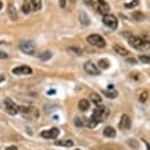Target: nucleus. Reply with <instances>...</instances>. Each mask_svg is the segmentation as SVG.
Returning a JSON list of instances; mask_svg holds the SVG:
<instances>
[{
    "label": "nucleus",
    "mask_w": 150,
    "mask_h": 150,
    "mask_svg": "<svg viewBox=\"0 0 150 150\" xmlns=\"http://www.w3.org/2000/svg\"><path fill=\"white\" fill-rule=\"evenodd\" d=\"M138 4H139L138 0H132V1H130V3L124 4V7H126V8H134V7H137Z\"/></svg>",
    "instance_id": "25"
},
{
    "label": "nucleus",
    "mask_w": 150,
    "mask_h": 150,
    "mask_svg": "<svg viewBox=\"0 0 150 150\" xmlns=\"http://www.w3.org/2000/svg\"><path fill=\"white\" fill-rule=\"evenodd\" d=\"M115 52H116V53H119V55H122V56H128V53H130L126 48L120 47V45H115Z\"/></svg>",
    "instance_id": "18"
},
{
    "label": "nucleus",
    "mask_w": 150,
    "mask_h": 150,
    "mask_svg": "<svg viewBox=\"0 0 150 150\" xmlns=\"http://www.w3.org/2000/svg\"><path fill=\"white\" fill-rule=\"evenodd\" d=\"M75 124L76 126H83V117H75Z\"/></svg>",
    "instance_id": "30"
},
{
    "label": "nucleus",
    "mask_w": 150,
    "mask_h": 150,
    "mask_svg": "<svg viewBox=\"0 0 150 150\" xmlns=\"http://www.w3.org/2000/svg\"><path fill=\"white\" fill-rule=\"evenodd\" d=\"M98 68H101V70H107V68H109V62H108L107 59H100Z\"/></svg>",
    "instance_id": "20"
},
{
    "label": "nucleus",
    "mask_w": 150,
    "mask_h": 150,
    "mask_svg": "<svg viewBox=\"0 0 150 150\" xmlns=\"http://www.w3.org/2000/svg\"><path fill=\"white\" fill-rule=\"evenodd\" d=\"M59 134H60V130L56 128V127H53V128H49V130H47V131H42V132H41V137H42V138H47V139H56L59 137Z\"/></svg>",
    "instance_id": "9"
},
{
    "label": "nucleus",
    "mask_w": 150,
    "mask_h": 150,
    "mask_svg": "<svg viewBox=\"0 0 150 150\" xmlns=\"http://www.w3.org/2000/svg\"><path fill=\"white\" fill-rule=\"evenodd\" d=\"M51 56H52L51 52H44V55H41V60H48V59H51Z\"/></svg>",
    "instance_id": "28"
},
{
    "label": "nucleus",
    "mask_w": 150,
    "mask_h": 150,
    "mask_svg": "<svg viewBox=\"0 0 150 150\" xmlns=\"http://www.w3.org/2000/svg\"><path fill=\"white\" fill-rule=\"evenodd\" d=\"M128 42H130L131 47L137 48V49H143L145 47H147V45H149L147 42H145V40H142L141 37H137V36H130Z\"/></svg>",
    "instance_id": "5"
},
{
    "label": "nucleus",
    "mask_w": 150,
    "mask_h": 150,
    "mask_svg": "<svg viewBox=\"0 0 150 150\" xmlns=\"http://www.w3.org/2000/svg\"><path fill=\"white\" fill-rule=\"evenodd\" d=\"M139 60H141L142 63H146V64H149V62H150L149 56H143V55H141V56H139Z\"/></svg>",
    "instance_id": "29"
},
{
    "label": "nucleus",
    "mask_w": 150,
    "mask_h": 150,
    "mask_svg": "<svg viewBox=\"0 0 150 150\" xmlns=\"http://www.w3.org/2000/svg\"><path fill=\"white\" fill-rule=\"evenodd\" d=\"M56 146H64V147H72L74 146V141L71 139H63V141H56Z\"/></svg>",
    "instance_id": "14"
},
{
    "label": "nucleus",
    "mask_w": 150,
    "mask_h": 150,
    "mask_svg": "<svg viewBox=\"0 0 150 150\" xmlns=\"http://www.w3.org/2000/svg\"><path fill=\"white\" fill-rule=\"evenodd\" d=\"M66 3H67V0H59L60 8H64V7H66Z\"/></svg>",
    "instance_id": "32"
},
{
    "label": "nucleus",
    "mask_w": 150,
    "mask_h": 150,
    "mask_svg": "<svg viewBox=\"0 0 150 150\" xmlns=\"http://www.w3.org/2000/svg\"><path fill=\"white\" fill-rule=\"evenodd\" d=\"M4 79H6V78H4V75H3V74H0V82H3Z\"/></svg>",
    "instance_id": "36"
},
{
    "label": "nucleus",
    "mask_w": 150,
    "mask_h": 150,
    "mask_svg": "<svg viewBox=\"0 0 150 150\" xmlns=\"http://www.w3.org/2000/svg\"><path fill=\"white\" fill-rule=\"evenodd\" d=\"M18 112H21L23 116H26L28 119H32V120L38 119V115H40L38 111L33 107H18Z\"/></svg>",
    "instance_id": "3"
},
{
    "label": "nucleus",
    "mask_w": 150,
    "mask_h": 150,
    "mask_svg": "<svg viewBox=\"0 0 150 150\" xmlns=\"http://www.w3.org/2000/svg\"><path fill=\"white\" fill-rule=\"evenodd\" d=\"M83 68H85V71H86L87 74H90V75H98L100 74V68L97 67L94 63H91V62H86L85 66H83Z\"/></svg>",
    "instance_id": "10"
},
{
    "label": "nucleus",
    "mask_w": 150,
    "mask_h": 150,
    "mask_svg": "<svg viewBox=\"0 0 150 150\" xmlns=\"http://www.w3.org/2000/svg\"><path fill=\"white\" fill-rule=\"evenodd\" d=\"M131 127V119L128 117V115H123L120 117V123H119V128L120 130H130Z\"/></svg>",
    "instance_id": "12"
},
{
    "label": "nucleus",
    "mask_w": 150,
    "mask_h": 150,
    "mask_svg": "<svg viewBox=\"0 0 150 150\" xmlns=\"http://www.w3.org/2000/svg\"><path fill=\"white\" fill-rule=\"evenodd\" d=\"M1 7H3V3H1V1H0V10H1Z\"/></svg>",
    "instance_id": "37"
},
{
    "label": "nucleus",
    "mask_w": 150,
    "mask_h": 150,
    "mask_svg": "<svg viewBox=\"0 0 150 150\" xmlns=\"http://www.w3.org/2000/svg\"><path fill=\"white\" fill-rule=\"evenodd\" d=\"M90 100L97 105H101V96H98L97 93H90Z\"/></svg>",
    "instance_id": "19"
},
{
    "label": "nucleus",
    "mask_w": 150,
    "mask_h": 150,
    "mask_svg": "<svg viewBox=\"0 0 150 150\" xmlns=\"http://www.w3.org/2000/svg\"><path fill=\"white\" fill-rule=\"evenodd\" d=\"M132 18L137 19V21H139V22H142V21L146 19V15L142 14V12H134V14H132Z\"/></svg>",
    "instance_id": "22"
},
{
    "label": "nucleus",
    "mask_w": 150,
    "mask_h": 150,
    "mask_svg": "<svg viewBox=\"0 0 150 150\" xmlns=\"http://www.w3.org/2000/svg\"><path fill=\"white\" fill-rule=\"evenodd\" d=\"M22 12H23V14H26V15H28V14H30V4H29L28 1H25V3L22 4Z\"/></svg>",
    "instance_id": "24"
},
{
    "label": "nucleus",
    "mask_w": 150,
    "mask_h": 150,
    "mask_svg": "<svg viewBox=\"0 0 150 150\" xmlns=\"http://www.w3.org/2000/svg\"><path fill=\"white\" fill-rule=\"evenodd\" d=\"M78 108L82 112H85V111H87V109L90 108V103H89L87 100H81V101L78 103Z\"/></svg>",
    "instance_id": "16"
},
{
    "label": "nucleus",
    "mask_w": 150,
    "mask_h": 150,
    "mask_svg": "<svg viewBox=\"0 0 150 150\" xmlns=\"http://www.w3.org/2000/svg\"><path fill=\"white\" fill-rule=\"evenodd\" d=\"M103 94L108 96L109 98H115V97L117 96V93H116V91H108V90H104V91H103Z\"/></svg>",
    "instance_id": "26"
},
{
    "label": "nucleus",
    "mask_w": 150,
    "mask_h": 150,
    "mask_svg": "<svg viewBox=\"0 0 150 150\" xmlns=\"http://www.w3.org/2000/svg\"><path fill=\"white\" fill-rule=\"evenodd\" d=\"M104 135L108 137V138H113V137H116V131H115L113 127H105V130H104Z\"/></svg>",
    "instance_id": "17"
},
{
    "label": "nucleus",
    "mask_w": 150,
    "mask_h": 150,
    "mask_svg": "<svg viewBox=\"0 0 150 150\" xmlns=\"http://www.w3.org/2000/svg\"><path fill=\"white\" fill-rule=\"evenodd\" d=\"M8 55L7 53H4V52H0V59H7Z\"/></svg>",
    "instance_id": "33"
},
{
    "label": "nucleus",
    "mask_w": 150,
    "mask_h": 150,
    "mask_svg": "<svg viewBox=\"0 0 150 150\" xmlns=\"http://www.w3.org/2000/svg\"><path fill=\"white\" fill-rule=\"evenodd\" d=\"M6 150H18V147H16V146H8Z\"/></svg>",
    "instance_id": "34"
},
{
    "label": "nucleus",
    "mask_w": 150,
    "mask_h": 150,
    "mask_svg": "<svg viewBox=\"0 0 150 150\" xmlns=\"http://www.w3.org/2000/svg\"><path fill=\"white\" fill-rule=\"evenodd\" d=\"M147 98H149V91H146V90L142 91L141 96H139V101H141V103H146Z\"/></svg>",
    "instance_id": "23"
},
{
    "label": "nucleus",
    "mask_w": 150,
    "mask_h": 150,
    "mask_svg": "<svg viewBox=\"0 0 150 150\" xmlns=\"http://www.w3.org/2000/svg\"><path fill=\"white\" fill-rule=\"evenodd\" d=\"M86 124H87V127H90V128H94V127L96 126H97V124H98V123H97V122H96V120H93V119H89V120H87V123H86Z\"/></svg>",
    "instance_id": "27"
},
{
    "label": "nucleus",
    "mask_w": 150,
    "mask_h": 150,
    "mask_svg": "<svg viewBox=\"0 0 150 150\" xmlns=\"http://www.w3.org/2000/svg\"><path fill=\"white\" fill-rule=\"evenodd\" d=\"M4 107H6V111H7L10 115H16L18 113V105H16L11 98L4 100Z\"/></svg>",
    "instance_id": "8"
},
{
    "label": "nucleus",
    "mask_w": 150,
    "mask_h": 150,
    "mask_svg": "<svg viewBox=\"0 0 150 150\" xmlns=\"http://www.w3.org/2000/svg\"><path fill=\"white\" fill-rule=\"evenodd\" d=\"M108 113H109L108 108L103 107V105H98V107L94 109V112H93L91 119H93V120H96L97 123H101V122H104V120H107Z\"/></svg>",
    "instance_id": "2"
},
{
    "label": "nucleus",
    "mask_w": 150,
    "mask_h": 150,
    "mask_svg": "<svg viewBox=\"0 0 150 150\" xmlns=\"http://www.w3.org/2000/svg\"><path fill=\"white\" fill-rule=\"evenodd\" d=\"M8 15H10V18H11L12 21H18V12H16V8L14 4H8Z\"/></svg>",
    "instance_id": "13"
},
{
    "label": "nucleus",
    "mask_w": 150,
    "mask_h": 150,
    "mask_svg": "<svg viewBox=\"0 0 150 150\" xmlns=\"http://www.w3.org/2000/svg\"><path fill=\"white\" fill-rule=\"evenodd\" d=\"M90 6L94 8L97 12L100 14H103V15H107L109 14V6H108L107 1H104V0H90Z\"/></svg>",
    "instance_id": "1"
},
{
    "label": "nucleus",
    "mask_w": 150,
    "mask_h": 150,
    "mask_svg": "<svg viewBox=\"0 0 150 150\" xmlns=\"http://www.w3.org/2000/svg\"><path fill=\"white\" fill-rule=\"evenodd\" d=\"M86 40H87V42L90 44V45H93V47H97V48H104L105 45H107L105 40L100 36V34H90V36L87 37Z\"/></svg>",
    "instance_id": "4"
},
{
    "label": "nucleus",
    "mask_w": 150,
    "mask_h": 150,
    "mask_svg": "<svg viewBox=\"0 0 150 150\" xmlns=\"http://www.w3.org/2000/svg\"><path fill=\"white\" fill-rule=\"evenodd\" d=\"M19 49L25 53H28V55H34V52H36V45L32 42V41H22L19 44Z\"/></svg>",
    "instance_id": "6"
},
{
    "label": "nucleus",
    "mask_w": 150,
    "mask_h": 150,
    "mask_svg": "<svg viewBox=\"0 0 150 150\" xmlns=\"http://www.w3.org/2000/svg\"><path fill=\"white\" fill-rule=\"evenodd\" d=\"M70 51H74V52H76V55H82V49H78V48H74V47H71V48H70Z\"/></svg>",
    "instance_id": "31"
},
{
    "label": "nucleus",
    "mask_w": 150,
    "mask_h": 150,
    "mask_svg": "<svg viewBox=\"0 0 150 150\" xmlns=\"http://www.w3.org/2000/svg\"><path fill=\"white\" fill-rule=\"evenodd\" d=\"M127 60H128L130 63H132V64H135V63H137V60H135V59H131V57H130V59H127Z\"/></svg>",
    "instance_id": "35"
},
{
    "label": "nucleus",
    "mask_w": 150,
    "mask_h": 150,
    "mask_svg": "<svg viewBox=\"0 0 150 150\" xmlns=\"http://www.w3.org/2000/svg\"><path fill=\"white\" fill-rule=\"evenodd\" d=\"M104 25L108 26L109 29H116L117 28V18L112 14H107V15H104V19H103Z\"/></svg>",
    "instance_id": "7"
},
{
    "label": "nucleus",
    "mask_w": 150,
    "mask_h": 150,
    "mask_svg": "<svg viewBox=\"0 0 150 150\" xmlns=\"http://www.w3.org/2000/svg\"><path fill=\"white\" fill-rule=\"evenodd\" d=\"M79 21H81V23L85 25V26L89 25V18H87V15L85 12H79Z\"/></svg>",
    "instance_id": "21"
},
{
    "label": "nucleus",
    "mask_w": 150,
    "mask_h": 150,
    "mask_svg": "<svg viewBox=\"0 0 150 150\" xmlns=\"http://www.w3.org/2000/svg\"><path fill=\"white\" fill-rule=\"evenodd\" d=\"M29 4H30V7H32L34 11H40L41 7H42V1H41V0H30Z\"/></svg>",
    "instance_id": "15"
},
{
    "label": "nucleus",
    "mask_w": 150,
    "mask_h": 150,
    "mask_svg": "<svg viewBox=\"0 0 150 150\" xmlns=\"http://www.w3.org/2000/svg\"><path fill=\"white\" fill-rule=\"evenodd\" d=\"M12 74L14 75H30L32 74V68L28 66H19V67L12 68Z\"/></svg>",
    "instance_id": "11"
}]
</instances>
